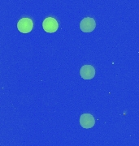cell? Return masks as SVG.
<instances>
[{"label":"cell","mask_w":139,"mask_h":146,"mask_svg":"<svg viewBox=\"0 0 139 146\" xmlns=\"http://www.w3.org/2000/svg\"><path fill=\"white\" fill-rule=\"evenodd\" d=\"M42 28L44 31L49 33H53L58 30L59 24L57 21L53 17H47L42 23Z\"/></svg>","instance_id":"1"},{"label":"cell","mask_w":139,"mask_h":146,"mask_svg":"<svg viewBox=\"0 0 139 146\" xmlns=\"http://www.w3.org/2000/svg\"><path fill=\"white\" fill-rule=\"evenodd\" d=\"M33 28V23L30 18H22L17 23V29L22 33H29Z\"/></svg>","instance_id":"2"},{"label":"cell","mask_w":139,"mask_h":146,"mask_svg":"<svg viewBox=\"0 0 139 146\" xmlns=\"http://www.w3.org/2000/svg\"><path fill=\"white\" fill-rule=\"evenodd\" d=\"M80 75L84 80H91L95 76V68L92 65H84L80 69Z\"/></svg>","instance_id":"5"},{"label":"cell","mask_w":139,"mask_h":146,"mask_svg":"<svg viewBox=\"0 0 139 146\" xmlns=\"http://www.w3.org/2000/svg\"><path fill=\"white\" fill-rule=\"evenodd\" d=\"M96 28V22L91 17H86L80 23V29L83 33H91Z\"/></svg>","instance_id":"3"},{"label":"cell","mask_w":139,"mask_h":146,"mask_svg":"<svg viewBox=\"0 0 139 146\" xmlns=\"http://www.w3.org/2000/svg\"><path fill=\"white\" fill-rule=\"evenodd\" d=\"M80 124L83 128L89 129L93 127L95 124V120L92 115L90 114H83L80 117Z\"/></svg>","instance_id":"4"}]
</instances>
